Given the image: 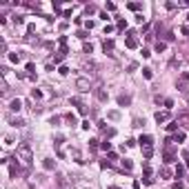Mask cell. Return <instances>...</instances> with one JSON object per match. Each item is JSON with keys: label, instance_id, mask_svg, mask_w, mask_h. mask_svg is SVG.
Listing matches in <instances>:
<instances>
[{"label": "cell", "instance_id": "29", "mask_svg": "<svg viewBox=\"0 0 189 189\" xmlns=\"http://www.w3.org/2000/svg\"><path fill=\"white\" fill-rule=\"evenodd\" d=\"M182 78H185V80H189V73H185V76H182Z\"/></svg>", "mask_w": 189, "mask_h": 189}, {"label": "cell", "instance_id": "9", "mask_svg": "<svg viewBox=\"0 0 189 189\" xmlns=\"http://www.w3.org/2000/svg\"><path fill=\"white\" fill-rule=\"evenodd\" d=\"M129 102H131V98H129V96H118V105H129Z\"/></svg>", "mask_w": 189, "mask_h": 189}, {"label": "cell", "instance_id": "22", "mask_svg": "<svg viewBox=\"0 0 189 189\" xmlns=\"http://www.w3.org/2000/svg\"><path fill=\"white\" fill-rule=\"evenodd\" d=\"M122 165H125V169H131V167H134V165H131V160H127V158L122 160Z\"/></svg>", "mask_w": 189, "mask_h": 189}, {"label": "cell", "instance_id": "30", "mask_svg": "<svg viewBox=\"0 0 189 189\" xmlns=\"http://www.w3.org/2000/svg\"><path fill=\"white\" fill-rule=\"evenodd\" d=\"M109 189H120V187H109Z\"/></svg>", "mask_w": 189, "mask_h": 189}, {"label": "cell", "instance_id": "2", "mask_svg": "<svg viewBox=\"0 0 189 189\" xmlns=\"http://www.w3.org/2000/svg\"><path fill=\"white\" fill-rule=\"evenodd\" d=\"M76 87H78L80 91H89V89H91V85H89V80H85V78H78V80H76Z\"/></svg>", "mask_w": 189, "mask_h": 189}, {"label": "cell", "instance_id": "18", "mask_svg": "<svg viewBox=\"0 0 189 189\" xmlns=\"http://www.w3.org/2000/svg\"><path fill=\"white\" fill-rule=\"evenodd\" d=\"M113 49V42H111V40H107V42H105V51H111Z\"/></svg>", "mask_w": 189, "mask_h": 189}, {"label": "cell", "instance_id": "23", "mask_svg": "<svg viewBox=\"0 0 189 189\" xmlns=\"http://www.w3.org/2000/svg\"><path fill=\"white\" fill-rule=\"evenodd\" d=\"M142 76H145V78H151L153 73H151V69H142Z\"/></svg>", "mask_w": 189, "mask_h": 189}, {"label": "cell", "instance_id": "1", "mask_svg": "<svg viewBox=\"0 0 189 189\" xmlns=\"http://www.w3.org/2000/svg\"><path fill=\"white\" fill-rule=\"evenodd\" d=\"M16 160H20L25 167H29L31 160H33V151H31V147H29V145H20L18 149H16Z\"/></svg>", "mask_w": 189, "mask_h": 189}, {"label": "cell", "instance_id": "27", "mask_svg": "<svg viewBox=\"0 0 189 189\" xmlns=\"http://www.w3.org/2000/svg\"><path fill=\"white\" fill-rule=\"evenodd\" d=\"M142 182H145V185H151L153 180H151V176H145V178H142Z\"/></svg>", "mask_w": 189, "mask_h": 189}, {"label": "cell", "instance_id": "4", "mask_svg": "<svg viewBox=\"0 0 189 189\" xmlns=\"http://www.w3.org/2000/svg\"><path fill=\"white\" fill-rule=\"evenodd\" d=\"M169 120V111H158L156 113V122H167Z\"/></svg>", "mask_w": 189, "mask_h": 189}, {"label": "cell", "instance_id": "3", "mask_svg": "<svg viewBox=\"0 0 189 189\" xmlns=\"http://www.w3.org/2000/svg\"><path fill=\"white\" fill-rule=\"evenodd\" d=\"M140 147H142V149H149V147H151V142H153V138H151V136H140Z\"/></svg>", "mask_w": 189, "mask_h": 189}, {"label": "cell", "instance_id": "6", "mask_svg": "<svg viewBox=\"0 0 189 189\" xmlns=\"http://www.w3.org/2000/svg\"><path fill=\"white\" fill-rule=\"evenodd\" d=\"M127 47H129V49H136V47H138V40H136L134 36H129V38H127Z\"/></svg>", "mask_w": 189, "mask_h": 189}, {"label": "cell", "instance_id": "16", "mask_svg": "<svg viewBox=\"0 0 189 189\" xmlns=\"http://www.w3.org/2000/svg\"><path fill=\"white\" fill-rule=\"evenodd\" d=\"M100 147H102L105 151H109V149H111V142H107V140H105V142H100Z\"/></svg>", "mask_w": 189, "mask_h": 189}, {"label": "cell", "instance_id": "10", "mask_svg": "<svg viewBox=\"0 0 189 189\" xmlns=\"http://www.w3.org/2000/svg\"><path fill=\"white\" fill-rule=\"evenodd\" d=\"M42 165H45V169H54V167H56V160H51V158H47V160H45V163H42Z\"/></svg>", "mask_w": 189, "mask_h": 189}, {"label": "cell", "instance_id": "26", "mask_svg": "<svg viewBox=\"0 0 189 189\" xmlns=\"http://www.w3.org/2000/svg\"><path fill=\"white\" fill-rule=\"evenodd\" d=\"M9 60H11V62H18V60H20V56H16V54H11V56H9Z\"/></svg>", "mask_w": 189, "mask_h": 189}, {"label": "cell", "instance_id": "11", "mask_svg": "<svg viewBox=\"0 0 189 189\" xmlns=\"http://www.w3.org/2000/svg\"><path fill=\"white\" fill-rule=\"evenodd\" d=\"M96 96H98V100H100V102H105V100H107V94H105L102 89H98V91H96Z\"/></svg>", "mask_w": 189, "mask_h": 189}, {"label": "cell", "instance_id": "20", "mask_svg": "<svg viewBox=\"0 0 189 189\" xmlns=\"http://www.w3.org/2000/svg\"><path fill=\"white\" fill-rule=\"evenodd\" d=\"M142 125H145V120H140V118L134 120V127H142Z\"/></svg>", "mask_w": 189, "mask_h": 189}, {"label": "cell", "instance_id": "13", "mask_svg": "<svg viewBox=\"0 0 189 189\" xmlns=\"http://www.w3.org/2000/svg\"><path fill=\"white\" fill-rule=\"evenodd\" d=\"M160 176H163V178H169V176H171V171H169L167 167H163V169H160Z\"/></svg>", "mask_w": 189, "mask_h": 189}, {"label": "cell", "instance_id": "14", "mask_svg": "<svg viewBox=\"0 0 189 189\" xmlns=\"http://www.w3.org/2000/svg\"><path fill=\"white\" fill-rule=\"evenodd\" d=\"M67 122L73 127V125H76V116H73V113H69V116H67Z\"/></svg>", "mask_w": 189, "mask_h": 189}, {"label": "cell", "instance_id": "24", "mask_svg": "<svg viewBox=\"0 0 189 189\" xmlns=\"http://www.w3.org/2000/svg\"><path fill=\"white\" fill-rule=\"evenodd\" d=\"M163 102H165V107H167V109H171V107H174V100H169V98L163 100Z\"/></svg>", "mask_w": 189, "mask_h": 189}, {"label": "cell", "instance_id": "17", "mask_svg": "<svg viewBox=\"0 0 189 189\" xmlns=\"http://www.w3.org/2000/svg\"><path fill=\"white\" fill-rule=\"evenodd\" d=\"M129 9H131V11H138L140 5H138V2H129Z\"/></svg>", "mask_w": 189, "mask_h": 189}, {"label": "cell", "instance_id": "15", "mask_svg": "<svg viewBox=\"0 0 189 189\" xmlns=\"http://www.w3.org/2000/svg\"><path fill=\"white\" fill-rule=\"evenodd\" d=\"M167 129H169V131H178V122H169Z\"/></svg>", "mask_w": 189, "mask_h": 189}, {"label": "cell", "instance_id": "31", "mask_svg": "<svg viewBox=\"0 0 189 189\" xmlns=\"http://www.w3.org/2000/svg\"><path fill=\"white\" fill-rule=\"evenodd\" d=\"M187 20H189V16H187Z\"/></svg>", "mask_w": 189, "mask_h": 189}, {"label": "cell", "instance_id": "12", "mask_svg": "<svg viewBox=\"0 0 189 189\" xmlns=\"http://www.w3.org/2000/svg\"><path fill=\"white\" fill-rule=\"evenodd\" d=\"M165 49H167V45H165V42H160V40H158V42H156V51L160 54V51H165Z\"/></svg>", "mask_w": 189, "mask_h": 189}, {"label": "cell", "instance_id": "25", "mask_svg": "<svg viewBox=\"0 0 189 189\" xmlns=\"http://www.w3.org/2000/svg\"><path fill=\"white\" fill-rule=\"evenodd\" d=\"M78 111L82 113V116H87V107H82V105H78Z\"/></svg>", "mask_w": 189, "mask_h": 189}, {"label": "cell", "instance_id": "21", "mask_svg": "<svg viewBox=\"0 0 189 189\" xmlns=\"http://www.w3.org/2000/svg\"><path fill=\"white\" fill-rule=\"evenodd\" d=\"M11 125H16V127H20V125H22V120H20V118H11Z\"/></svg>", "mask_w": 189, "mask_h": 189}, {"label": "cell", "instance_id": "5", "mask_svg": "<svg viewBox=\"0 0 189 189\" xmlns=\"http://www.w3.org/2000/svg\"><path fill=\"white\" fill-rule=\"evenodd\" d=\"M174 160H176V153L167 147V149H165V163H174Z\"/></svg>", "mask_w": 189, "mask_h": 189}, {"label": "cell", "instance_id": "28", "mask_svg": "<svg viewBox=\"0 0 189 189\" xmlns=\"http://www.w3.org/2000/svg\"><path fill=\"white\" fill-rule=\"evenodd\" d=\"M182 158H185V165L189 167V151H185V153H182Z\"/></svg>", "mask_w": 189, "mask_h": 189}, {"label": "cell", "instance_id": "8", "mask_svg": "<svg viewBox=\"0 0 189 189\" xmlns=\"http://www.w3.org/2000/svg\"><path fill=\"white\" fill-rule=\"evenodd\" d=\"M185 138H187V136H185V131H176V134H174V140H176V142H182Z\"/></svg>", "mask_w": 189, "mask_h": 189}, {"label": "cell", "instance_id": "7", "mask_svg": "<svg viewBox=\"0 0 189 189\" xmlns=\"http://www.w3.org/2000/svg\"><path fill=\"white\" fill-rule=\"evenodd\" d=\"M20 107H22V102L16 98V100H11V111H20Z\"/></svg>", "mask_w": 189, "mask_h": 189}, {"label": "cell", "instance_id": "19", "mask_svg": "<svg viewBox=\"0 0 189 189\" xmlns=\"http://www.w3.org/2000/svg\"><path fill=\"white\" fill-rule=\"evenodd\" d=\"M142 153H145V158H151V153H153V149L149 147V149H142Z\"/></svg>", "mask_w": 189, "mask_h": 189}]
</instances>
